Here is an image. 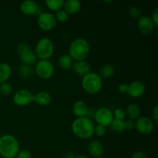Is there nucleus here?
Returning a JSON list of instances; mask_svg holds the SVG:
<instances>
[{
	"mask_svg": "<svg viewBox=\"0 0 158 158\" xmlns=\"http://www.w3.org/2000/svg\"><path fill=\"white\" fill-rule=\"evenodd\" d=\"M19 58L23 64L29 66V65L32 64V63L36 61L37 56L35 54V52H32L31 49H29V50L26 51V52L20 54Z\"/></svg>",
	"mask_w": 158,
	"mask_h": 158,
	"instance_id": "aec40b11",
	"label": "nucleus"
},
{
	"mask_svg": "<svg viewBox=\"0 0 158 158\" xmlns=\"http://www.w3.org/2000/svg\"><path fill=\"white\" fill-rule=\"evenodd\" d=\"M115 68L110 64H106L103 66L100 69V74L101 78H110L114 75Z\"/></svg>",
	"mask_w": 158,
	"mask_h": 158,
	"instance_id": "4be33fe9",
	"label": "nucleus"
},
{
	"mask_svg": "<svg viewBox=\"0 0 158 158\" xmlns=\"http://www.w3.org/2000/svg\"><path fill=\"white\" fill-rule=\"evenodd\" d=\"M94 118L99 125L105 127L110 126L114 119L113 111L106 106L98 108L94 113Z\"/></svg>",
	"mask_w": 158,
	"mask_h": 158,
	"instance_id": "0eeeda50",
	"label": "nucleus"
},
{
	"mask_svg": "<svg viewBox=\"0 0 158 158\" xmlns=\"http://www.w3.org/2000/svg\"><path fill=\"white\" fill-rule=\"evenodd\" d=\"M29 49H30V46L24 43H20V44H19L18 46H17V52H18L19 55L22 54L23 52H26V51L29 50Z\"/></svg>",
	"mask_w": 158,
	"mask_h": 158,
	"instance_id": "473e14b6",
	"label": "nucleus"
},
{
	"mask_svg": "<svg viewBox=\"0 0 158 158\" xmlns=\"http://www.w3.org/2000/svg\"><path fill=\"white\" fill-rule=\"evenodd\" d=\"M19 151V143L14 136L4 134L0 137V155L3 158H15Z\"/></svg>",
	"mask_w": 158,
	"mask_h": 158,
	"instance_id": "7ed1b4c3",
	"label": "nucleus"
},
{
	"mask_svg": "<svg viewBox=\"0 0 158 158\" xmlns=\"http://www.w3.org/2000/svg\"><path fill=\"white\" fill-rule=\"evenodd\" d=\"M88 110L89 108L87 105L83 100H77L73 105V113L77 118L86 117Z\"/></svg>",
	"mask_w": 158,
	"mask_h": 158,
	"instance_id": "dca6fc26",
	"label": "nucleus"
},
{
	"mask_svg": "<svg viewBox=\"0 0 158 158\" xmlns=\"http://www.w3.org/2000/svg\"><path fill=\"white\" fill-rule=\"evenodd\" d=\"M125 112L130 120H137L140 115V108L138 105L135 104V103H131V104L128 105Z\"/></svg>",
	"mask_w": 158,
	"mask_h": 158,
	"instance_id": "412c9836",
	"label": "nucleus"
},
{
	"mask_svg": "<svg viewBox=\"0 0 158 158\" xmlns=\"http://www.w3.org/2000/svg\"><path fill=\"white\" fill-rule=\"evenodd\" d=\"M87 150L91 156L97 158L103 156L105 148L101 142L97 140H94L88 143Z\"/></svg>",
	"mask_w": 158,
	"mask_h": 158,
	"instance_id": "4468645a",
	"label": "nucleus"
},
{
	"mask_svg": "<svg viewBox=\"0 0 158 158\" xmlns=\"http://www.w3.org/2000/svg\"><path fill=\"white\" fill-rule=\"evenodd\" d=\"M20 11L27 15H33L38 12L40 6L33 0H25L22 2L19 6Z\"/></svg>",
	"mask_w": 158,
	"mask_h": 158,
	"instance_id": "ddd939ff",
	"label": "nucleus"
},
{
	"mask_svg": "<svg viewBox=\"0 0 158 158\" xmlns=\"http://www.w3.org/2000/svg\"><path fill=\"white\" fill-rule=\"evenodd\" d=\"M13 102L19 106H28L33 102V94L28 89H19L14 94Z\"/></svg>",
	"mask_w": 158,
	"mask_h": 158,
	"instance_id": "9d476101",
	"label": "nucleus"
},
{
	"mask_svg": "<svg viewBox=\"0 0 158 158\" xmlns=\"http://www.w3.org/2000/svg\"><path fill=\"white\" fill-rule=\"evenodd\" d=\"M114 114V118L115 120H124L125 117H126V112L122 108H117L113 112Z\"/></svg>",
	"mask_w": 158,
	"mask_h": 158,
	"instance_id": "c756f323",
	"label": "nucleus"
},
{
	"mask_svg": "<svg viewBox=\"0 0 158 158\" xmlns=\"http://www.w3.org/2000/svg\"><path fill=\"white\" fill-rule=\"evenodd\" d=\"M58 63L63 69H69L73 66V60L68 54H63L59 58Z\"/></svg>",
	"mask_w": 158,
	"mask_h": 158,
	"instance_id": "5701e85b",
	"label": "nucleus"
},
{
	"mask_svg": "<svg viewBox=\"0 0 158 158\" xmlns=\"http://www.w3.org/2000/svg\"><path fill=\"white\" fill-rule=\"evenodd\" d=\"M15 158H32V154L28 150L19 151Z\"/></svg>",
	"mask_w": 158,
	"mask_h": 158,
	"instance_id": "2f4dec72",
	"label": "nucleus"
},
{
	"mask_svg": "<svg viewBox=\"0 0 158 158\" xmlns=\"http://www.w3.org/2000/svg\"><path fill=\"white\" fill-rule=\"evenodd\" d=\"M63 8L68 15H74L78 13L81 9V2L79 0H67L64 2Z\"/></svg>",
	"mask_w": 158,
	"mask_h": 158,
	"instance_id": "2eb2a0df",
	"label": "nucleus"
},
{
	"mask_svg": "<svg viewBox=\"0 0 158 158\" xmlns=\"http://www.w3.org/2000/svg\"><path fill=\"white\" fill-rule=\"evenodd\" d=\"M127 88H128V84L125 83H120L118 85V91L121 94H127Z\"/></svg>",
	"mask_w": 158,
	"mask_h": 158,
	"instance_id": "4c0bfd02",
	"label": "nucleus"
},
{
	"mask_svg": "<svg viewBox=\"0 0 158 158\" xmlns=\"http://www.w3.org/2000/svg\"><path fill=\"white\" fill-rule=\"evenodd\" d=\"M12 75V68L7 63H0V84L6 83Z\"/></svg>",
	"mask_w": 158,
	"mask_h": 158,
	"instance_id": "6ab92c4d",
	"label": "nucleus"
},
{
	"mask_svg": "<svg viewBox=\"0 0 158 158\" xmlns=\"http://www.w3.org/2000/svg\"><path fill=\"white\" fill-rule=\"evenodd\" d=\"M131 158H148V155L143 151H137V152L134 153Z\"/></svg>",
	"mask_w": 158,
	"mask_h": 158,
	"instance_id": "e433bc0d",
	"label": "nucleus"
},
{
	"mask_svg": "<svg viewBox=\"0 0 158 158\" xmlns=\"http://www.w3.org/2000/svg\"><path fill=\"white\" fill-rule=\"evenodd\" d=\"M35 73L43 80L51 78L54 74L55 68L49 60H40L35 64Z\"/></svg>",
	"mask_w": 158,
	"mask_h": 158,
	"instance_id": "423d86ee",
	"label": "nucleus"
},
{
	"mask_svg": "<svg viewBox=\"0 0 158 158\" xmlns=\"http://www.w3.org/2000/svg\"><path fill=\"white\" fill-rule=\"evenodd\" d=\"M106 127L103 126H101V125L97 124V126L94 127V134L97 135V137H102L106 133Z\"/></svg>",
	"mask_w": 158,
	"mask_h": 158,
	"instance_id": "7c9ffc66",
	"label": "nucleus"
},
{
	"mask_svg": "<svg viewBox=\"0 0 158 158\" xmlns=\"http://www.w3.org/2000/svg\"><path fill=\"white\" fill-rule=\"evenodd\" d=\"M32 74V69L28 65L23 64L19 67V75L23 78H27Z\"/></svg>",
	"mask_w": 158,
	"mask_h": 158,
	"instance_id": "a878e982",
	"label": "nucleus"
},
{
	"mask_svg": "<svg viewBox=\"0 0 158 158\" xmlns=\"http://www.w3.org/2000/svg\"><path fill=\"white\" fill-rule=\"evenodd\" d=\"M134 123H135V127L137 131L142 134H149L154 131V121L152 119L146 116L139 117Z\"/></svg>",
	"mask_w": 158,
	"mask_h": 158,
	"instance_id": "1a4fd4ad",
	"label": "nucleus"
},
{
	"mask_svg": "<svg viewBox=\"0 0 158 158\" xmlns=\"http://www.w3.org/2000/svg\"><path fill=\"white\" fill-rule=\"evenodd\" d=\"M55 46L52 40L47 37H43L35 45V54L40 60H49L54 53Z\"/></svg>",
	"mask_w": 158,
	"mask_h": 158,
	"instance_id": "39448f33",
	"label": "nucleus"
},
{
	"mask_svg": "<svg viewBox=\"0 0 158 158\" xmlns=\"http://www.w3.org/2000/svg\"><path fill=\"white\" fill-rule=\"evenodd\" d=\"M89 51L90 47L87 40L82 37H78L71 43L68 55L72 58L73 60L76 61L86 60L89 56Z\"/></svg>",
	"mask_w": 158,
	"mask_h": 158,
	"instance_id": "f03ea898",
	"label": "nucleus"
},
{
	"mask_svg": "<svg viewBox=\"0 0 158 158\" xmlns=\"http://www.w3.org/2000/svg\"><path fill=\"white\" fill-rule=\"evenodd\" d=\"M12 85L9 83H8V82H6V83H3L0 84V94L2 95H9L11 94V92H12Z\"/></svg>",
	"mask_w": 158,
	"mask_h": 158,
	"instance_id": "bb28decb",
	"label": "nucleus"
},
{
	"mask_svg": "<svg viewBox=\"0 0 158 158\" xmlns=\"http://www.w3.org/2000/svg\"><path fill=\"white\" fill-rule=\"evenodd\" d=\"M94 124L91 119L88 117H79L73 121L71 129L77 137L89 139L94 135Z\"/></svg>",
	"mask_w": 158,
	"mask_h": 158,
	"instance_id": "f257e3e1",
	"label": "nucleus"
},
{
	"mask_svg": "<svg viewBox=\"0 0 158 158\" xmlns=\"http://www.w3.org/2000/svg\"><path fill=\"white\" fill-rule=\"evenodd\" d=\"M82 87L89 94H96L100 92L103 86V80L98 73H88L82 79Z\"/></svg>",
	"mask_w": 158,
	"mask_h": 158,
	"instance_id": "20e7f679",
	"label": "nucleus"
},
{
	"mask_svg": "<svg viewBox=\"0 0 158 158\" xmlns=\"http://www.w3.org/2000/svg\"><path fill=\"white\" fill-rule=\"evenodd\" d=\"M73 70L77 75L84 77L85 75L90 72V65L89 64L86 60H80V61H76L74 63Z\"/></svg>",
	"mask_w": 158,
	"mask_h": 158,
	"instance_id": "f3484780",
	"label": "nucleus"
},
{
	"mask_svg": "<svg viewBox=\"0 0 158 158\" xmlns=\"http://www.w3.org/2000/svg\"><path fill=\"white\" fill-rule=\"evenodd\" d=\"M111 130L115 132H122V131H124V120H115L114 119V120L112 121L111 124L110 125Z\"/></svg>",
	"mask_w": 158,
	"mask_h": 158,
	"instance_id": "393cba45",
	"label": "nucleus"
},
{
	"mask_svg": "<svg viewBox=\"0 0 158 158\" xmlns=\"http://www.w3.org/2000/svg\"><path fill=\"white\" fill-rule=\"evenodd\" d=\"M152 120L155 124H157L158 122V106L156 105L152 110Z\"/></svg>",
	"mask_w": 158,
	"mask_h": 158,
	"instance_id": "c9c22d12",
	"label": "nucleus"
},
{
	"mask_svg": "<svg viewBox=\"0 0 158 158\" xmlns=\"http://www.w3.org/2000/svg\"><path fill=\"white\" fill-rule=\"evenodd\" d=\"M52 97L47 91H40L33 95V101L41 106H46L51 103Z\"/></svg>",
	"mask_w": 158,
	"mask_h": 158,
	"instance_id": "a211bd4d",
	"label": "nucleus"
},
{
	"mask_svg": "<svg viewBox=\"0 0 158 158\" xmlns=\"http://www.w3.org/2000/svg\"><path fill=\"white\" fill-rule=\"evenodd\" d=\"M56 19V21L61 22V23H64V22L67 21L68 17H69V15L66 12V11L63 9H60L59 11H57L56 12L55 15Z\"/></svg>",
	"mask_w": 158,
	"mask_h": 158,
	"instance_id": "c85d7f7f",
	"label": "nucleus"
},
{
	"mask_svg": "<svg viewBox=\"0 0 158 158\" xmlns=\"http://www.w3.org/2000/svg\"><path fill=\"white\" fill-rule=\"evenodd\" d=\"M70 158H89L88 156L86 155H83V154H80V155H77V156H73V157H70Z\"/></svg>",
	"mask_w": 158,
	"mask_h": 158,
	"instance_id": "58836bf2",
	"label": "nucleus"
},
{
	"mask_svg": "<svg viewBox=\"0 0 158 158\" xmlns=\"http://www.w3.org/2000/svg\"><path fill=\"white\" fill-rule=\"evenodd\" d=\"M97 158H104V157H97Z\"/></svg>",
	"mask_w": 158,
	"mask_h": 158,
	"instance_id": "ea45409f",
	"label": "nucleus"
},
{
	"mask_svg": "<svg viewBox=\"0 0 158 158\" xmlns=\"http://www.w3.org/2000/svg\"><path fill=\"white\" fill-rule=\"evenodd\" d=\"M146 91V86L143 82L135 80L128 84L127 94L132 98H138L142 97Z\"/></svg>",
	"mask_w": 158,
	"mask_h": 158,
	"instance_id": "9b49d317",
	"label": "nucleus"
},
{
	"mask_svg": "<svg viewBox=\"0 0 158 158\" xmlns=\"http://www.w3.org/2000/svg\"><path fill=\"white\" fill-rule=\"evenodd\" d=\"M64 2L63 0H46L45 3H46V6L51 11H59L60 9H62L64 5Z\"/></svg>",
	"mask_w": 158,
	"mask_h": 158,
	"instance_id": "b1692460",
	"label": "nucleus"
},
{
	"mask_svg": "<svg viewBox=\"0 0 158 158\" xmlns=\"http://www.w3.org/2000/svg\"><path fill=\"white\" fill-rule=\"evenodd\" d=\"M151 19H152L153 23L155 25V26H158V8L156 7L154 10L151 12Z\"/></svg>",
	"mask_w": 158,
	"mask_h": 158,
	"instance_id": "72a5a7b5",
	"label": "nucleus"
},
{
	"mask_svg": "<svg viewBox=\"0 0 158 158\" xmlns=\"http://www.w3.org/2000/svg\"><path fill=\"white\" fill-rule=\"evenodd\" d=\"M155 27L156 26L153 23L152 19L148 15H141V17L138 19L137 28L141 33L144 35H149L154 32Z\"/></svg>",
	"mask_w": 158,
	"mask_h": 158,
	"instance_id": "f8f14e48",
	"label": "nucleus"
},
{
	"mask_svg": "<svg viewBox=\"0 0 158 158\" xmlns=\"http://www.w3.org/2000/svg\"><path fill=\"white\" fill-rule=\"evenodd\" d=\"M141 10L137 6H131L128 10V14L134 19H139L141 17Z\"/></svg>",
	"mask_w": 158,
	"mask_h": 158,
	"instance_id": "cd10ccee",
	"label": "nucleus"
},
{
	"mask_svg": "<svg viewBox=\"0 0 158 158\" xmlns=\"http://www.w3.org/2000/svg\"><path fill=\"white\" fill-rule=\"evenodd\" d=\"M56 19L52 12H43L39 15L37 19V24L39 27L45 31H49L56 26Z\"/></svg>",
	"mask_w": 158,
	"mask_h": 158,
	"instance_id": "6e6552de",
	"label": "nucleus"
},
{
	"mask_svg": "<svg viewBox=\"0 0 158 158\" xmlns=\"http://www.w3.org/2000/svg\"><path fill=\"white\" fill-rule=\"evenodd\" d=\"M134 127H135V123H134V120H127L124 121V129L128 130V131H131L132 129H134Z\"/></svg>",
	"mask_w": 158,
	"mask_h": 158,
	"instance_id": "f704fd0d",
	"label": "nucleus"
}]
</instances>
